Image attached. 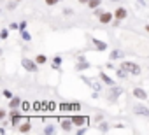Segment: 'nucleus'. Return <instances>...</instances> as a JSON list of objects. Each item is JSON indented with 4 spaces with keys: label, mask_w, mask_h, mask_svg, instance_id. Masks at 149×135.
Masks as SVG:
<instances>
[{
    "label": "nucleus",
    "mask_w": 149,
    "mask_h": 135,
    "mask_svg": "<svg viewBox=\"0 0 149 135\" xmlns=\"http://www.w3.org/2000/svg\"><path fill=\"white\" fill-rule=\"evenodd\" d=\"M63 14H65V16H72V14H74V11L67 7V9H63Z\"/></svg>",
    "instance_id": "c85d7f7f"
},
{
    "label": "nucleus",
    "mask_w": 149,
    "mask_h": 135,
    "mask_svg": "<svg viewBox=\"0 0 149 135\" xmlns=\"http://www.w3.org/2000/svg\"><path fill=\"white\" fill-rule=\"evenodd\" d=\"M146 30H147V32H149V25H146Z\"/></svg>",
    "instance_id": "c9c22d12"
},
{
    "label": "nucleus",
    "mask_w": 149,
    "mask_h": 135,
    "mask_svg": "<svg viewBox=\"0 0 149 135\" xmlns=\"http://www.w3.org/2000/svg\"><path fill=\"white\" fill-rule=\"evenodd\" d=\"M60 65H61V56H54L53 58V69L60 70Z\"/></svg>",
    "instance_id": "6ab92c4d"
},
{
    "label": "nucleus",
    "mask_w": 149,
    "mask_h": 135,
    "mask_svg": "<svg viewBox=\"0 0 149 135\" xmlns=\"http://www.w3.org/2000/svg\"><path fill=\"white\" fill-rule=\"evenodd\" d=\"M11 125L13 126H19V123H21V112L18 111V109H11Z\"/></svg>",
    "instance_id": "20e7f679"
},
{
    "label": "nucleus",
    "mask_w": 149,
    "mask_h": 135,
    "mask_svg": "<svg viewBox=\"0 0 149 135\" xmlns=\"http://www.w3.org/2000/svg\"><path fill=\"white\" fill-rule=\"evenodd\" d=\"M133 111H135V114H140V116H146V118H149V109L147 107H144V105H135L133 107Z\"/></svg>",
    "instance_id": "9d476101"
},
{
    "label": "nucleus",
    "mask_w": 149,
    "mask_h": 135,
    "mask_svg": "<svg viewBox=\"0 0 149 135\" xmlns=\"http://www.w3.org/2000/svg\"><path fill=\"white\" fill-rule=\"evenodd\" d=\"M32 130V123H30V119H25L23 123H19V126H18V132L19 133H28Z\"/></svg>",
    "instance_id": "1a4fd4ad"
},
{
    "label": "nucleus",
    "mask_w": 149,
    "mask_h": 135,
    "mask_svg": "<svg viewBox=\"0 0 149 135\" xmlns=\"http://www.w3.org/2000/svg\"><path fill=\"white\" fill-rule=\"evenodd\" d=\"M86 132H88L86 126H79V128H77V135H83V133H86Z\"/></svg>",
    "instance_id": "bb28decb"
},
{
    "label": "nucleus",
    "mask_w": 149,
    "mask_h": 135,
    "mask_svg": "<svg viewBox=\"0 0 149 135\" xmlns=\"http://www.w3.org/2000/svg\"><path fill=\"white\" fill-rule=\"evenodd\" d=\"M21 30H26V21H21V23H19V32H21Z\"/></svg>",
    "instance_id": "c756f323"
},
{
    "label": "nucleus",
    "mask_w": 149,
    "mask_h": 135,
    "mask_svg": "<svg viewBox=\"0 0 149 135\" xmlns=\"http://www.w3.org/2000/svg\"><path fill=\"white\" fill-rule=\"evenodd\" d=\"M102 13H104V9H100V7H97V9H93V14H95L97 18H98V16H100Z\"/></svg>",
    "instance_id": "cd10ccee"
},
{
    "label": "nucleus",
    "mask_w": 149,
    "mask_h": 135,
    "mask_svg": "<svg viewBox=\"0 0 149 135\" xmlns=\"http://www.w3.org/2000/svg\"><path fill=\"white\" fill-rule=\"evenodd\" d=\"M77 2H79V4H83V6H84V4H88V2H90V0H77Z\"/></svg>",
    "instance_id": "f704fd0d"
},
{
    "label": "nucleus",
    "mask_w": 149,
    "mask_h": 135,
    "mask_svg": "<svg viewBox=\"0 0 149 135\" xmlns=\"http://www.w3.org/2000/svg\"><path fill=\"white\" fill-rule=\"evenodd\" d=\"M86 69H90V63H88L86 60H77L76 70H77V72H83V70H86Z\"/></svg>",
    "instance_id": "f8f14e48"
},
{
    "label": "nucleus",
    "mask_w": 149,
    "mask_h": 135,
    "mask_svg": "<svg viewBox=\"0 0 149 135\" xmlns=\"http://www.w3.org/2000/svg\"><path fill=\"white\" fill-rule=\"evenodd\" d=\"M6 116H7L6 111H0V119H6Z\"/></svg>",
    "instance_id": "7c9ffc66"
},
{
    "label": "nucleus",
    "mask_w": 149,
    "mask_h": 135,
    "mask_svg": "<svg viewBox=\"0 0 149 135\" xmlns=\"http://www.w3.org/2000/svg\"><path fill=\"white\" fill-rule=\"evenodd\" d=\"M126 16H128V13H126V9H125L123 6H119V7L114 11V19H119V21H123V19H126Z\"/></svg>",
    "instance_id": "6e6552de"
},
{
    "label": "nucleus",
    "mask_w": 149,
    "mask_h": 135,
    "mask_svg": "<svg viewBox=\"0 0 149 135\" xmlns=\"http://www.w3.org/2000/svg\"><path fill=\"white\" fill-rule=\"evenodd\" d=\"M16 2H21V0H16Z\"/></svg>",
    "instance_id": "e433bc0d"
},
{
    "label": "nucleus",
    "mask_w": 149,
    "mask_h": 135,
    "mask_svg": "<svg viewBox=\"0 0 149 135\" xmlns=\"http://www.w3.org/2000/svg\"><path fill=\"white\" fill-rule=\"evenodd\" d=\"M128 74H130V72H128V70H125L123 67H119V69H116V76H118L119 79H126V77H128Z\"/></svg>",
    "instance_id": "f3484780"
},
{
    "label": "nucleus",
    "mask_w": 149,
    "mask_h": 135,
    "mask_svg": "<svg viewBox=\"0 0 149 135\" xmlns=\"http://www.w3.org/2000/svg\"><path fill=\"white\" fill-rule=\"evenodd\" d=\"M98 76H100V79H102V83H104V84H107V86H114V84H116V83L112 81V77H109V76H107L104 70H102Z\"/></svg>",
    "instance_id": "9b49d317"
},
{
    "label": "nucleus",
    "mask_w": 149,
    "mask_h": 135,
    "mask_svg": "<svg viewBox=\"0 0 149 135\" xmlns=\"http://www.w3.org/2000/svg\"><path fill=\"white\" fill-rule=\"evenodd\" d=\"M121 67H123L125 70H128L132 76H140V72H142L140 65H137L135 61H123V63H121Z\"/></svg>",
    "instance_id": "f257e3e1"
},
{
    "label": "nucleus",
    "mask_w": 149,
    "mask_h": 135,
    "mask_svg": "<svg viewBox=\"0 0 149 135\" xmlns=\"http://www.w3.org/2000/svg\"><path fill=\"white\" fill-rule=\"evenodd\" d=\"M111 88H112V90H111V93H109V100H111V102H116L118 97L123 93V88H119V86H116V84L111 86Z\"/></svg>",
    "instance_id": "0eeeda50"
},
{
    "label": "nucleus",
    "mask_w": 149,
    "mask_h": 135,
    "mask_svg": "<svg viewBox=\"0 0 149 135\" xmlns=\"http://www.w3.org/2000/svg\"><path fill=\"white\" fill-rule=\"evenodd\" d=\"M7 37H9V30H7V28H2V32H0V39H2V40H7Z\"/></svg>",
    "instance_id": "b1692460"
},
{
    "label": "nucleus",
    "mask_w": 149,
    "mask_h": 135,
    "mask_svg": "<svg viewBox=\"0 0 149 135\" xmlns=\"http://www.w3.org/2000/svg\"><path fill=\"white\" fill-rule=\"evenodd\" d=\"M133 97L139 98V100H146V98H147V93H146L142 88H135V90H133Z\"/></svg>",
    "instance_id": "4468645a"
},
{
    "label": "nucleus",
    "mask_w": 149,
    "mask_h": 135,
    "mask_svg": "<svg viewBox=\"0 0 149 135\" xmlns=\"http://www.w3.org/2000/svg\"><path fill=\"white\" fill-rule=\"evenodd\" d=\"M11 28H13V30H16V28H19V25H16V23H11Z\"/></svg>",
    "instance_id": "72a5a7b5"
},
{
    "label": "nucleus",
    "mask_w": 149,
    "mask_h": 135,
    "mask_svg": "<svg viewBox=\"0 0 149 135\" xmlns=\"http://www.w3.org/2000/svg\"><path fill=\"white\" fill-rule=\"evenodd\" d=\"M60 125H61V130H63V132H67V133H68V132H72V128L76 126L70 118H67V119H60Z\"/></svg>",
    "instance_id": "423d86ee"
},
{
    "label": "nucleus",
    "mask_w": 149,
    "mask_h": 135,
    "mask_svg": "<svg viewBox=\"0 0 149 135\" xmlns=\"http://www.w3.org/2000/svg\"><path fill=\"white\" fill-rule=\"evenodd\" d=\"M42 132H44L46 135H49V133H54V125H47V126H46Z\"/></svg>",
    "instance_id": "5701e85b"
},
{
    "label": "nucleus",
    "mask_w": 149,
    "mask_h": 135,
    "mask_svg": "<svg viewBox=\"0 0 149 135\" xmlns=\"http://www.w3.org/2000/svg\"><path fill=\"white\" fill-rule=\"evenodd\" d=\"M70 119L74 121V125H76V126H88V125H90V118H88V116L74 114V116H70Z\"/></svg>",
    "instance_id": "7ed1b4c3"
},
{
    "label": "nucleus",
    "mask_w": 149,
    "mask_h": 135,
    "mask_svg": "<svg viewBox=\"0 0 149 135\" xmlns=\"http://www.w3.org/2000/svg\"><path fill=\"white\" fill-rule=\"evenodd\" d=\"M91 42H93L95 49H98V51H105V49H107V44H105L104 40H98V39H91Z\"/></svg>",
    "instance_id": "ddd939ff"
},
{
    "label": "nucleus",
    "mask_w": 149,
    "mask_h": 135,
    "mask_svg": "<svg viewBox=\"0 0 149 135\" xmlns=\"http://www.w3.org/2000/svg\"><path fill=\"white\" fill-rule=\"evenodd\" d=\"M35 61H37L39 65H44V63L47 61V56H46V54H37V56H35Z\"/></svg>",
    "instance_id": "aec40b11"
},
{
    "label": "nucleus",
    "mask_w": 149,
    "mask_h": 135,
    "mask_svg": "<svg viewBox=\"0 0 149 135\" xmlns=\"http://www.w3.org/2000/svg\"><path fill=\"white\" fill-rule=\"evenodd\" d=\"M105 67H107V69H114V65H112V60H111V61H109V63H107Z\"/></svg>",
    "instance_id": "473e14b6"
},
{
    "label": "nucleus",
    "mask_w": 149,
    "mask_h": 135,
    "mask_svg": "<svg viewBox=\"0 0 149 135\" xmlns=\"http://www.w3.org/2000/svg\"><path fill=\"white\" fill-rule=\"evenodd\" d=\"M112 18H114V13H109V11H104L100 16H98V21L102 23V25H109V23H112Z\"/></svg>",
    "instance_id": "39448f33"
},
{
    "label": "nucleus",
    "mask_w": 149,
    "mask_h": 135,
    "mask_svg": "<svg viewBox=\"0 0 149 135\" xmlns=\"http://www.w3.org/2000/svg\"><path fill=\"white\" fill-rule=\"evenodd\" d=\"M46 2V6H49V7H53V6H56L58 2H61V0H44Z\"/></svg>",
    "instance_id": "393cba45"
},
{
    "label": "nucleus",
    "mask_w": 149,
    "mask_h": 135,
    "mask_svg": "<svg viewBox=\"0 0 149 135\" xmlns=\"http://www.w3.org/2000/svg\"><path fill=\"white\" fill-rule=\"evenodd\" d=\"M2 95H4V97H6V98H7V100H11V98H13V97H14V95H13V93H11V91H9V90H4V91H2Z\"/></svg>",
    "instance_id": "a878e982"
},
{
    "label": "nucleus",
    "mask_w": 149,
    "mask_h": 135,
    "mask_svg": "<svg viewBox=\"0 0 149 135\" xmlns=\"http://www.w3.org/2000/svg\"><path fill=\"white\" fill-rule=\"evenodd\" d=\"M21 65H23V69L28 70V72H37L39 70V63L33 61V60H30V58H23L21 60Z\"/></svg>",
    "instance_id": "f03ea898"
},
{
    "label": "nucleus",
    "mask_w": 149,
    "mask_h": 135,
    "mask_svg": "<svg viewBox=\"0 0 149 135\" xmlns=\"http://www.w3.org/2000/svg\"><path fill=\"white\" fill-rule=\"evenodd\" d=\"M100 4H102V0H90V2H88L86 6L93 11V9H97V7H100Z\"/></svg>",
    "instance_id": "a211bd4d"
},
{
    "label": "nucleus",
    "mask_w": 149,
    "mask_h": 135,
    "mask_svg": "<svg viewBox=\"0 0 149 135\" xmlns=\"http://www.w3.org/2000/svg\"><path fill=\"white\" fill-rule=\"evenodd\" d=\"M21 104H23V102H21V98H19V97H13V98L9 100V109H18Z\"/></svg>",
    "instance_id": "2eb2a0df"
},
{
    "label": "nucleus",
    "mask_w": 149,
    "mask_h": 135,
    "mask_svg": "<svg viewBox=\"0 0 149 135\" xmlns=\"http://www.w3.org/2000/svg\"><path fill=\"white\" fill-rule=\"evenodd\" d=\"M98 130H100V132H104V133H105V132H109V123L102 121V123L98 125Z\"/></svg>",
    "instance_id": "4be33fe9"
},
{
    "label": "nucleus",
    "mask_w": 149,
    "mask_h": 135,
    "mask_svg": "<svg viewBox=\"0 0 149 135\" xmlns=\"http://www.w3.org/2000/svg\"><path fill=\"white\" fill-rule=\"evenodd\" d=\"M21 37H23V40H26V42L32 40V35H30V32H26V30H21Z\"/></svg>",
    "instance_id": "412c9836"
},
{
    "label": "nucleus",
    "mask_w": 149,
    "mask_h": 135,
    "mask_svg": "<svg viewBox=\"0 0 149 135\" xmlns=\"http://www.w3.org/2000/svg\"><path fill=\"white\" fill-rule=\"evenodd\" d=\"M125 54H123V51H119V49H112L111 51V54H109V58L114 61V60H119V58H123Z\"/></svg>",
    "instance_id": "dca6fc26"
},
{
    "label": "nucleus",
    "mask_w": 149,
    "mask_h": 135,
    "mask_svg": "<svg viewBox=\"0 0 149 135\" xmlns=\"http://www.w3.org/2000/svg\"><path fill=\"white\" fill-rule=\"evenodd\" d=\"M119 23H121L119 19H114V21H112V26H119Z\"/></svg>",
    "instance_id": "2f4dec72"
}]
</instances>
